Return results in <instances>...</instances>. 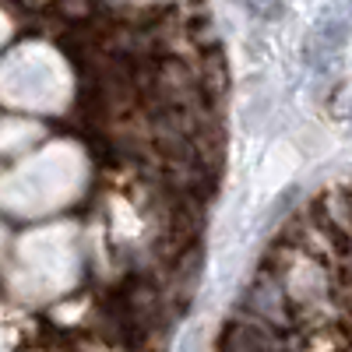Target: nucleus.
Segmentation results:
<instances>
[{
  "label": "nucleus",
  "mask_w": 352,
  "mask_h": 352,
  "mask_svg": "<svg viewBox=\"0 0 352 352\" xmlns=\"http://www.w3.org/2000/svg\"><path fill=\"white\" fill-rule=\"evenodd\" d=\"M254 18H278L285 11V0H240Z\"/></svg>",
  "instance_id": "nucleus-4"
},
{
  "label": "nucleus",
  "mask_w": 352,
  "mask_h": 352,
  "mask_svg": "<svg viewBox=\"0 0 352 352\" xmlns=\"http://www.w3.org/2000/svg\"><path fill=\"white\" fill-rule=\"evenodd\" d=\"M240 317H250V320H261V324H268L275 331H292L296 328V307H292L289 300V292L285 285L268 272V268H261L257 278L243 289V296H240Z\"/></svg>",
  "instance_id": "nucleus-1"
},
{
  "label": "nucleus",
  "mask_w": 352,
  "mask_h": 352,
  "mask_svg": "<svg viewBox=\"0 0 352 352\" xmlns=\"http://www.w3.org/2000/svg\"><path fill=\"white\" fill-rule=\"evenodd\" d=\"M349 43V21L342 14H328L314 25V32L307 36V60L314 67H324L331 56L342 53V46Z\"/></svg>",
  "instance_id": "nucleus-3"
},
{
  "label": "nucleus",
  "mask_w": 352,
  "mask_h": 352,
  "mask_svg": "<svg viewBox=\"0 0 352 352\" xmlns=\"http://www.w3.org/2000/svg\"><path fill=\"white\" fill-rule=\"evenodd\" d=\"M219 352H289L282 331L250 317H232L219 335Z\"/></svg>",
  "instance_id": "nucleus-2"
}]
</instances>
